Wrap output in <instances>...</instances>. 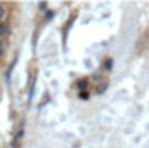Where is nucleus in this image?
<instances>
[{
	"label": "nucleus",
	"mask_w": 149,
	"mask_h": 148,
	"mask_svg": "<svg viewBox=\"0 0 149 148\" xmlns=\"http://www.w3.org/2000/svg\"><path fill=\"white\" fill-rule=\"evenodd\" d=\"M38 7H40V9H45V7H47V4H45V2H42V4H38Z\"/></svg>",
	"instance_id": "39448f33"
},
{
	"label": "nucleus",
	"mask_w": 149,
	"mask_h": 148,
	"mask_svg": "<svg viewBox=\"0 0 149 148\" xmlns=\"http://www.w3.org/2000/svg\"><path fill=\"white\" fill-rule=\"evenodd\" d=\"M85 85H87V80H81V82L78 84V87H80V89H85Z\"/></svg>",
	"instance_id": "7ed1b4c3"
},
{
	"label": "nucleus",
	"mask_w": 149,
	"mask_h": 148,
	"mask_svg": "<svg viewBox=\"0 0 149 148\" xmlns=\"http://www.w3.org/2000/svg\"><path fill=\"white\" fill-rule=\"evenodd\" d=\"M3 14H5V9H3V7H2V5H0V19H2V18H3Z\"/></svg>",
	"instance_id": "20e7f679"
},
{
	"label": "nucleus",
	"mask_w": 149,
	"mask_h": 148,
	"mask_svg": "<svg viewBox=\"0 0 149 148\" xmlns=\"http://www.w3.org/2000/svg\"><path fill=\"white\" fill-rule=\"evenodd\" d=\"M52 16H54V12H52V11H49V12L45 14V19H52Z\"/></svg>",
	"instance_id": "f03ea898"
},
{
	"label": "nucleus",
	"mask_w": 149,
	"mask_h": 148,
	"mask_svg": "<svg viewBox=\"0 0 149 148\" xmlns=\"http://www.w3.org/2000/svg\"><path fill=\"white\" fill-rule=\"evenodd\" d=\"M0 49H2V42H0Z\"/></svg>",
	"instance_id": "0eeeda50"
},
{
	"label": "nucleus",
	"mask_w": 149,
	"mask_h": 148,
	"mask_svg": "<svg viewBox=\"0 0 149 148\" xmlns=\"http://www.w3.org/2000/svg\"><path fill=\"white\" fill-rule=\"evenodd\" d=\"M7 32V25H3V23H0V35H3Z\"/></svg>",
	"instance_id": "f257e3e1"
},
{
	"label": "nucleus",
	"mask_w": 149,
	"mask_h": 148,
	"mask_svg": "<svg viewBox=\"0 0 149 148\" xmlns=\"http://www.w3.org/2000/svg\"><path fill=\"white\" fill-rule=\"evenodd\" d=\"M0 56H2V49H0Z\"/></svg>",
	"instance_id": "423d86ee"
}]
</instances>
